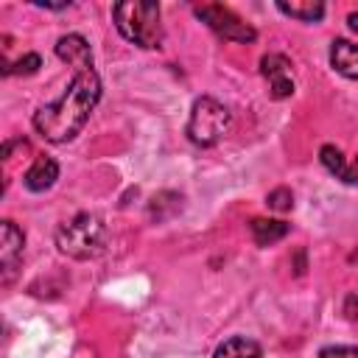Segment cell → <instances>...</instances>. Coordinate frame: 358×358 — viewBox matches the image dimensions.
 <instances>
[{"instance_id":"cell-3","label":"cell","mask_w":358,"mask_h":358,"mask_svg":"<svg viewBox=\"0 0 358 358\" xmlns=\"http://www.w3.org/2000/svg\"><path fill=\"white\" fill-rule=\"evenodd\" d=\"M56 246L73 260L98 257L106 246V224L95 213H78L56 229Z\"/></svg>"},{"instance_id":"cell-9","label":"cell","mask_w":358,"mask_h":358,"mask_svg":"<svg viewBox=\"0 0 358 358\" xmlns=\"http://www.w3.org/2000/svg\"><path fill=\"white\" fill-rule=\"evenodd\" d=\"M330 64L338 76L358 81V45L350 39H333L330 42Z\"/></svg>"},{"instance_id":"cell-8","label":"cell","mask_w":358,"mask_h":358,"mask_svg":"<svg viewBox=\"0 0 358 358\" xmlns=\"http://www.w3.org/2000/svg\"><path fill=\"white\" fill-rule=\"evenodd\" d=\"M56 56H59L62 62H67V64L73 67V73L92 67V50H90V45H87V39L78 36V34L62 36V39L56 42Z\"/></svg>"},{"instance_id":"cell-15","label":"cell","mask_w":358,"mask_h":358,"mask_svg":"<svg viewBox=\"0 0 358 358\" xmlns=\"http://www.w3.org/2000/svg\"><path fill=\"white\" fill-rule=\"evenodd\" d=\"M277 8L288 17H296L302 22H316L324 14V3L319 0H302V3H277Z\"/></svg>"},{"instance_id":"cell-18","label":"cell","mask_w":358,"mask_h":358,"mask_svg":"<svg viewBox=\"0 0 358 358\" xmlns=\"http://www.w3.org/2000/svg\"><path fill=\"white\" fill-rule=\"evenodd\" d=\"M319 358H358V347H324Z\"/></svg>"},{"instance_id":"cell-16","label":"cell","mask_w":358,"mask_h":358,"mask_svg":"<svg viewBox=\"0 0 358 358\" xmlns=\"http://www.w3.org/2000/svg\"><path fill=\"white\" fill-rule=\"evenodd\" d=\"M42 67V59L36 56V53H25L22 59H17V62H11V64H3V73L6 76H31V73H36Z\"/></svg>"},{"instance_id":"cell-2","label":"cell","mask_w":358,"mask_h":358,"mask_svg":"<svg viewBox=\"0 0 358 358\" xmlns=\"http://www.w3.org/2000/svg\"><path fill=\"white\" fill-rule=\"evenodd\" d=\"M115 28L123 39L137 48H159L162 45V25H159V6L143 0L115 3L112 8Z\"/></svg>"},{"instance_id":"cell-5","label":"cell","mask_w":358,"mask_h":358,"mask_svg":"<svg viewBox=\"0 0 358 358\" xmlns=\"http://www.w3.org/2000/svg\"><path fill=\"white\" fill-rule=\"evenodd\" d=\"M196 17H199L201 22H207V28H213L218 36H224V39H229V42L246 45V42H255V36H257V31H255L249 22H243L232 8L218 6V3L199 6V8H196Z\"/></svg>"},{"instance_id":"cell-17","label":"cell","mask_w":358,"mask_h":358,"mask_svg":"<svg viewBox=\"0 0 358 358\" xmlns=\"http://www.w3.org/2000/svg\"><path fill=\"white\" fill-rule=\"evenodd\" d=\"M266 204H268L271 210H277V213H285V210L294 207V196H291L288 187H277V190H271V193L266 196Z\"/></svg>"},{"instance_id":"cell-4","label":"cell","mask_w":358,"mask_h":358,"mask_svg":"<svg viewBox=\"0 0 358 358\" xmlns=\"http://www.w3.org/2000/svg\"><path fill=\"white\" fill-rule=\"evenodd\" d=\"M229 123H232L229 109H227L221 101L204 95V98H199V101L193 103V109H190V117H187V137H190V143L207 148V145H215V143L229 131Z\"/></svg>"},{"instance_id":"cell-10","label":"cell","mask_w":358,"mask_h":358,"mask_svg":"<svg viewBox=\"0 0 358 358\" xmlns=\"http://www.w3.org/2000/svg\"><path fill=\"white\" fill-rule=\"evenodd\" d=\"M59 179V165H56V159H50V157H36L34 159V165L25 171V176H22V182H25V187L31 190V193H45L48 187H53V182Z\"/></svg>"},{"instance_id":"cell-12","label":"cell","mask_w":358,"mask_h":358,"mask_svg":"<svg viewBox=\"0 0 358 358\" xmlns=\"http://www.w3.org/2000/svg\"><path fill=\"white\" fill-rule=\"evenodd\" d=\"M319 159H322V165H324L333 176H338L341 182H350V185H355V182H358V165H355V168H350V165H347V159H344V154H341L336 145H322Z\"/></svg>"},{"instance_id":"cell-7","label":"cell","mask_w":358,"mask_h":358,"mask_svg":"<svg viewBox=\"0 0 358 358\" xmlns=\"http://www.w3.org/2000/svg\"><path fill=\"white\" fill-rule=\"evenodd\" d=\"M260 73L268 78V95L282 101L294 92V78H291V62L280 53H268L260 59Z\"/></svg>"},{"instance_id":"cell-19","label":"cell","mask_w":358,"mask_h":358,"mask_svg":"<svg viewBox=\"0 0 358 358\" xmlns=\"http://www.w3.org/2000/svg\"><path fill=\"white\" fill-rule=\"evenodd\" d=\"M347 22H350V28H352V31H358V11H352V14L347 17Z\"/></svg>"},{"instance_id":"cell-14","label":"cell","mask_w":358,"mask_h":358,"mask_svg":"<svg viewBox=\"0 0 358 358\" xmlns=\"http://www.w3.org/2000/svg\"><path fill=\"white\" fill-rule=\"evenodd\" d=\"M179 210H182V196H179V193H171V190L157 193V196L151 199V204H148V215L157 218V221H165V218L176 215Z\"/></svg>"},{"instance_id":"cell-1","label":"cell","mask_w":358,"mask_h":358,"mask_svg":"<svg viewBox=\"0 0 358 358\" xmlns=\"http://www.w3.org/2000/svg\"><path fill=\"white\" fill-rule=\"evenodd\" d=\"M98 101H101V78L95 67L78 70L73 73L70 87L53 103L42 106L34 115V129L48 143H67L84 129Z\"/></svg>"},{"instance_id":"cell-13","label":"cell","mask_w":358,"mask_h":358,"mask_svg":"<svg viewBox=\"0 0 358 358\" xmlns=\"http://www.w3.org/2000/svg\"><path fill=\"white\" fill-rule=\"evenodd\" d=\"M260 344L246 338V336H232L224 344H218L213 358H260Z\"/></svg>"},{"instance_id":"cell-11","label":"cell","mask_w":358,"mask_h":358,"mask_svg":"<svg viewBox=\"0 0 358 358\" xmlns=\"http://www.w3.org/2000/svg\"><path fill=\"white\" fill-rule=\"evenodd\" d=\"M249 232H252L257 246H271L288 235V224L280 218H252Z\"/></svg>"},{"instance_id":"cell-6","label":"cell","mask_w":358,"mask_h":358,"mask_svg":"<svg viewBox=\"0 0 358 358\" xmlns=\"http://www.w3.org/2000/svg\"><path fill=\"white\" fill-rule=\"evenodd\" d=\"M22 246H25V235L14 221H3L0 227V274H3V285H8L17 274V266L22 260Z\"/></svg>"}]
</instances>
